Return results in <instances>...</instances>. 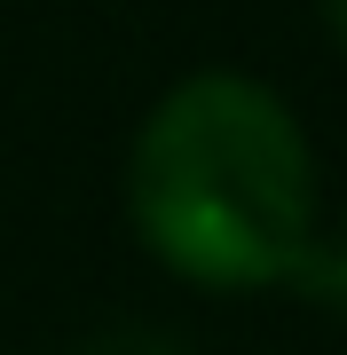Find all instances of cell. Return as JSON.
<instances>
[{
	"label": "cell",
	"instance_id": "6da1fadb",
	"mask_svg": "<svg viewBox=\"0 0 347 355\" xmlns=\"http://www.w3.org/2000/svg\"><path fill=\"white\" fill-rule=\"evenodd\" d=\"M127 221L206 292L284 284L316 229V158L292 103L244 71H190L127 150Z\"/></svg>",
	"mask_w": 347,
	"mask_h": 355
},
{
	"label": "cell",
	"instance_id": "7a4b0ae2",
	"mask_svg": "<svg viewBox=\"0 0 347 355\" xmlns=\"http://www.w3.org/2000/svg\"><path fill=\"white\" fill-rule=\"evenodd\" d=\"M300 292V300H316V308H332V316H347V214L332 229H308V245H300V261H292V277H284Z\"/></svg>",
	"mask_w": 347,
	"mask_h": 355
},
{
	"label": "cell",
	"instance_id": "3957f363",
	"mask_svg": "<svg viewBox=\"0 0 347 355\" xmlns=\"http://www.w3.org/2000/svg\"><path fill=\"white\" fill-rule=\"evenodd\" d=\"M79 355H190L174 340V331H158V324H111V331H95Z\"/></svg>",
	"mask_w": 347,
	"mask_h": 355
},
{
	"label": "cell",
	"instance_id": "277c9868",
	"mask_svg": "<svg viewBox=\"0 0 347 355\" xmlns=\"http://www.w3.org/2000/svg\"><path fill=\"white\" fill-rule=\"evenodd\" d=\"M323 24H332V40H339V55H347V0H323Z\"/></svg>",
	"mask_w": 347,
	"mask_h": 355
}]
</instances>
